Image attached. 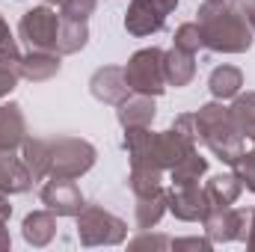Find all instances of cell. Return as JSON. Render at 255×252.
I'll list each match as a JSON object with an SVG mask.
<instances>
[{"instance_id": "16", "label": "cell", "mask_w": 255, "mask_h": 252, "mask_svg": "<svg viewBox=\"0 0 255 252\" xmlns=\"http://www.w3.org/2000/svg\"><path fill=\"white\" fill-rule=\"evenodd\" d=\"M163 74H166V86H175V89L190 86L196 77V54L178 51V48L163 51Z\"/></svg>"}, {"instance_id": "34", "label": "cell", "mask_w": 255, "mask_h": 252, "mask_svg": "<svg viewBox=\"0 0 255 252\" xmlns=\"http://www.w3.org/2000/svg\"><path fill=\"white\" fill-rule=\"evenodd\" d=\"M12 247V238H9V229H6V220H0V252H6Z\"/></svg>"}, {"instance_id": "29", "label": "cell", "mask_w": 255, "mask_h": 252, "mask_svg": "<svg viewBox=\"0 0 255 252\" xmlns=\"http://www.w3.org/2000/svg\"><path fill=\"white\" fill-rule=\"evenodd\" d=\"M21 80V71H18V63H9V60H0V98H6Z\"/></svg>"}, {"instance_id": "24", "label": "cell", "mask_w": 255, "mask_h": 252, "mask_svg": "<svg viewBox=\"0 0 255 252\" xmlns=\"http://www.w3.org/2000/svg\"><path fill=\"white\" fill-rule=\"evenodd\" d=\"M229 110H232V119H235L238 130L253 139L255 136V92H244V95L238 92Z\"/></svg>"}, {"instance_id": "7", "label": "cell", "mask_w": 255, "mask_h": 252, "mask_svg": "<svg viewBox=\"0 0 255 252\" xmlns=\"http://www.w3.org/2000/svg\"><path fill=\"white\" fill-rule=\"evenodd\" d=\"M18 36L36 48V51H57V36H60V15L45 3L33 6L21 15L18 21Z\"/></svg>"}, {"instance_id": "30", "label": "cell", "mask_w": 255, "mask_h": 252, "mask_svg": "<svg viewBox=\"0 0 255 252\" xmlns=\"http://www.w3.org/2000/svg\"><path fill=\"white\" fill-rule=\"evenodd\" d=\"M169 244H172L169 238H163V235H148V229H142V235L133 238L128 247H130V250H166Z\"/></svg>"}, {"instance_id": "22", "label": "cell", "mask_w": 255, "mask_h": 252, "mask_svg": "<svg viewBox=\"0 0 255 252\" xmlns=\"http://www.w3.org/2000/svg\"><path fill=\"white\" fill-rule=\"evenodd\" d=\"M208 172V160L190 148L172 169H169V181H172V187H190V184H199V178Z\"/></svg>"}, {"instance_id": "8", "label": "cell", "mask_w": 255, "mask_h": 252, "mask_svg": "<svg viewBox=\"0 0 255 252\" xmlns=\"http://www.w3.org/2000/svg\"><path fill=\"white\" fill-rule=\"evenodd\" d=\"M175 6L178 0H130L125 12V30L136 39L160 33L166 18L175 12Z\"/></svg>"}, {"instance_id": "3", "label": "cell", "mask_w": 255, "mask_h": 252, "mask_svg": "<svg viewBox=\"0 0 255 252\" xmlns=\"http://www.w3.org/2000/svg\"><path fill=\"white\" fill-rule=\"evenodd\" d=\"M77 238L83 247H119L128 238V223L101 205H83L77 214Z\"/></svg>"}, {"instance_id": "18", "label": "cell", "mask_w": 255, "mask_h": 252, "mask_svg": "<svg viewBox=\"0 0 255 252\" xmlns=\"http://www.w3.org/2000/svg\"><path fill=\"white\" fill-rule=\"evenodd\" d=\"M21 235L30 247H48L57 238V217L54 211H33L21 223Z\"/></svg>"}, {"instance_id": "27", "label": "cell", "mask_w": 255, "mask_h": 252, "mask_svg": "<svg viewBox=\"0 0 255 252\" xmlns=\"http://www.w3.org/2000/svg\"><path fill=\"white\" fill-rule=\"evenodd\" d=\"M235 172H238V178L244 181V187L255 193V148L253 151H244L238 160H235V166H232Z\"/></svg>"}, {"instance_id": "37", "label": "cell", "mask_w": 255, "mask_h": 252, "mask_svg": "<svg viewBox=\"0 0 255 252\" xmlns=\"http://www.w3.org/2000/svg\"><path fill=\"white\" fill-rule=\"evenodd\" d=\"M42 3H48V6H51V3H63V0H42Z\"/></svg>"}, {"instance_id": "5", "label": "cell", "mask_w": 255, "mask_h": 252, "mask_svg": "<svg viewBox=\"0 0 255 252\" xmlns=\"http://www.w3.org/2000/svg\"><path fill=\"white\" fill-rule=\"evenodd\" d=\"M125 80L130 92L139 95H163L166 92V74H163V51L160 48H142L125 65Z\"/></svg>"}, {"instance_id": "9", "label": "cell", "mask_w": 255, "mask_h": 252, "mask_svg": "<svg viewBox=\"0 0 255 252\" xmlns=\"http://www.w3.org/2000/svg\"><path fill=\"white\" fill-rule=\"evenodd\" d=\"M39 196H42V205H48V211H54L57 217H77L86 205L74 178H51Z\"/></svg>"}, {"instance_id": "26", "label": "cell", "mask_w": 255, "mask_h": 252, "mask_svg": "<svg viewBox=\"0 0 255 252\" xmlns=\"http://www.w3.org/2000/svg\"><path fill=\"white\" fill-rule=\"evenodd\" d=\"M98 9V0H63L60 3V18L71 21H89V15Z\"/></svg>"}, {"instance_id": "28", "label": "cell", "mask_w": 255, "mask_h": 252, "mask_svg": "<svg viewBox=\"0 0 255 252\" xmlns=\"http://www.w3.org/2000/svg\"><path fill=\"white\" fill-rule=\"evenodd\" d=\"M0 60H9V63H18V60H21L18 42H15V36H12L9 24L3 21V15H0Z\"/></svg>"}, {"instance_id": "21", "label": "cell", "mask_w": 255, "mask_h": 252, "mask_svg": "<svg viewBox=\"0 0 255 252\" xmlns=\"http://www.w3.org/2000/svg\"><path fill=\"white\" fill-rule=\"evenodd\" d=\"M205 193H208V205H235L238 196L244 193V181L238 178V172H223V175H214L208 184H205Z\"/></svg>"}, {"instance_id": "4", "label": "cell", "mask_w": 255, "mask_h": 252, "mask_svg": "<svg viewBox=\"0 0 255 252\" xmlns=\"http://www.w3.org/2000/svg\"><path fill=\"white\" fill-rule=\"evenodd\" d=\"M98 160V151L89 139L57 136L51 139V178H80Z\"/></svg>"}, {"instance_id": "32", "label": "cell", "mask_w": 255, "mask_h": 252, "mask_svg": "<svg viewBox=\"0 0 255 252\" xmlns=\"http://www.w3.org/2000/svg\"><path fill=\"white\" fill-rule=\"evenodd\" d=\"M172 127H175V130H181L184 136H190V139L199 142V133H196V116H193V113H181V116H175Z\"/></svg>"}, {"instance_id": "36", "label": "cell", "mask_w": 255, "mask_h": 252, "mask_svg": "<svg viewBox=\"0 0 255 252\" xmlns=\"http://www.w3.org/2000/svg\"><path fill=\"white\" fill-rule=\"evenodd\" d=\"M244 244L255 252V211H253V217H250V235H247V241H244Z\"/></svg>"}, {"instance_id": "33", "label": "cell", "mask_w": 255, "mask_h": 252, "mask_svg": "<svg viewBox=\"0 0 255 252\" xmlns=\"http://www.w3.org/2000/svg\"><path fill=\"white\" fill-rule=\"evenodd\" d=\"M232 6L247 18V24L253 27V33H255V0H232Z\"/></svg>"}, {"instance_id": "10", "label": "cell", "mask_w": 255, "mask_h": 252, "mask_svg": "<svg viewBox=\"0 0 255 252\" xmlns=\"http://www.w3.org/2000/svg\"><path fill=\"white\" fill-rule=\"evenodd\" d=\"M89 92H92V98L95 101H101V104H122L128 95H130V86H128L125 80V68H119V65H104V68H98L92 77H89Z\"/></svg>"}, {"instance_id": "13", "label": "cell", "mask_w": 255, "mask_h": 252, "mask_svg": "<svg viewBox=\"0 0 255 252\" xmlns=\"http://www.w3.org/2000/svg\"><path fill=\"white\" fill-rule=\"evenodd\" d=\"M33 187V175L24 166L21 157H15V148H0V193L18 196Z\"/></svg>"}, {"instance_id": "35", "label": "cell", "mask_w": 255, "mask_h": 252, "mask_svg": "<svg viewBox=\"0 0 255 252\" xmlns=\"http://www.w3.org/2000/svg\"><path fill=\"white\" fill-rule=\"evenodd\" d=\"M12 217V205H9V196L0 193V220H9Z\"/></svg>"}, {"instance_id": "14", "label": "cell", "mask_w": 255, "mask_h": 252, "mask_svg": "<svg viewBox=\"0 0 255 252\" xmlns=\"http://www.w3.org/2000/svg\"><path fill=\"white\" fill-rule=\"evenodd\" d=\"M60 65L63 63H60V54L57 51H36V48H30V54H21L18 71L30 83H45L54 74H60Z\"/></svg>"}, {"instance_id": "17", "label": "cell", "mask_w": 255, "mask_h": 252, "mask_svg": "<svg viewBox=\"0 0 255 252\" xmlns=\"http://www.w3.org/2000/svg\"><path fill=\"white\" fill-rule=\"evenodd\" d=\"M21 160L30 169L33 181H42L51 175V139L42 136H27L21 142Z\"/></svg>"}, {"instance_id": "1", "label": "cell", "mask_w": 255, "mask_h": 252, "mask_svg": "<svg viewBox=\"0 0 255 252\" xmlns=\"http://www.w3.org/2000/svg\"><path fill=\"white\" fill-rule=\"evenodd\" d=\"M202 45L214 54H247L253 48V27L232 6V0H205L196 12Z\"/></svg>"}, {"instance_id": "12", "label": "cell", "mask_w": 255, "mask_h": 252, "mask_svg": "<svg viewBox=\"0 0 255 252\" xmlns=\"http://www.w3.org/2000/svg\"><path fill=\"white\" fill-rule=\"evenodd\" d=\"M169 211L181 223H202V217L208 211V193H205V187H199V184L172 187L169 190Z\"/></svg>"}, {"instance_id": "6", "label": "cell", "mask_w": 255, "mask_h": 252, "mask_svg": "<svg viewBox=\"0 0 255 252\" xmlns=\"http://www.w3.org/2000/svg\"><path fill=\"white\" fill-rule=\"evenodd\" d=\"M250 217H253V211H247V208L208 205L202 226H205V235L211 238V244H232V241H247Z\"/></svg>"}, {"instance_id": "31", "label": "cell", "mask_w": 255, "mask_h": 252, "mask_svg": "<svg viewBox=\"0 0 255 252\" xmlns=\"http://www.w3.org/2000/svg\"><path fill=\"white\" fill-rule=\"evenodd\" d=\"M175 252H181V250H196V252H208L214 244H211V238L205 235V238H178V241H172L169 244Z\"/></svg>"}, {"instance_id": "20", "label": "cell", "mask_w": 255, "mask_h": 252, "mask_svg": "<svg viewBox=\"0 0 255 252\" xmlns=\"http://www.w3.org/2000/svg\"><path fill=\"white\" fill-rule=\"evenodd\" d=\"M244 86V71L238 65H217L208 77V89L217 101H226V98H235Z\"/></svg>"}, {"instance_id": "15", "label": "cell", "mask_w": 255, "mask_h": 252, "mask_svg": "<svg viewBox=\"0 0 255 252\" xmlns=\"http://www.w3.org/2000/svg\"><path fill=\"white\" fill-rule=\"evenodd\" d=\"M157 116V107H154V98L151 95H139V92H130L125 101L119 104L116 110V119L122 127H148Z\"/></svg>"}, {"instance_id": "23", "label": "cell", "mask_w": 255, "mask_h": 252, "mask_svg": "<svg viewBox=\"0 0 255 252\" xmlns=\"http://www.w3.org/2000/svg\"><path fill=\"white\" fill-rule=\"evenodd\" d=\"M89 42V27L86 21H71V18H60V36H57V54H77L83 51Z\"/></svg>"}, {"instance_id": "19", "label": "cell", "mask_w": 255, "mask_h": 252, "mask_svg": "<svg viewBox=\"0 0 255 252\" xmlns=\"http://www.w3.org/2000/svg\"><path fill=\"white\" fill-rule=\"evenodd\" d=\"M27 139V119L18 104H0V148H18Z\"/></svg>"}, {"instance_id": "25", "label": "cell", "mask_w": 255, "mask_h": 252, "mask_svg": "<svg viewBox=\"0 0 255 252\" xmlns=\"http://www.w3.org/2000/svg\"><path fill=\"white\" fill-rule=\"evenodd\" d=\"M172 48L187 51V54H196L199 48H205V45H202V30H199L196 21H187V24H181V27L175 30V36H172Z\"/></svg>"}, {"instance_id": "11", "label": "cell", "mask_w": 255, "mask_h": 252, "mask_svg": "<svg viewBox=\"0 0 255 252\" xmlns=\"http://www.w3.org/2000/svg\"><path fill=\"white\" fill-rule=\"evenodd\" d=\"M166 211H169V190L163 184L142 190V193H133V220H136L139 232L142 229H154Z\"/></svg>"}, {"instance_id": "2", "label": "cell", "mask_w": 255, "mask_h": 252, "mask_svg": "<svg viewBox=\"0 0 255 252\" xmlns=\"http://www.w3.org/2000/svg\"><path fill=\"white\" fill-rule=\"evenodd\" d=\"M193 116H196V133L211 148V154L235 166V160L244 154V133L235 125L232 110L223 107V101H208Z\"/></svg>"}]
</instances>
